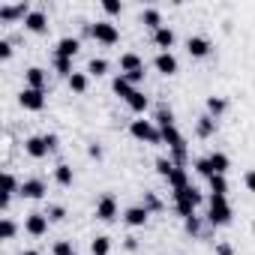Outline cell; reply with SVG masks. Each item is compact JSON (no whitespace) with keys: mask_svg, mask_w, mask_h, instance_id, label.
<instances>
[{"mask_svg":"<svg viewBox=\"0 0 255 255\" xmlns=\"http://www.w3.org/2000/svg\"><path fill=\"white\" fill-rule=\"evenodd\" d=\"M174 204H177V213L183 219H189V216H195V207L201 204V192L195 186H183L174 192Z\"/></svg>","mask_w":255,"mask_h":255,"instance_id":"cell-1","label":"cell"},{"mask_svg":"<svg viewBox=\"0 0 255 255\" xmlns=\"http://www.w3.org/2000/svg\"><path fill=\"white\" fill-rule=\"evenodd\" d=\"M129 132L138 138V141H147V144H162V129L153 123V120H132Z\"/></svg>","mask_w":255,"mask_h":255,"instance_id":"cell-2","label":"cell"},{"mask_svg":"<svg viewBox=\"0 0 255 255\" xmlns=\"http://www.w3.org/2000/svg\"><path fill=\"white\" fill-rule=\"evenodd\" d=\"M210 225H228L231 222V204L225 195H210V210H207Z\"/></svg>","mask_w":255,"mask_h":255,"instance_id":"cell-3","label":"cell"},{"mask_svg":"<svg viewBox=\"0 0 255 255\" xmlns=\"http://www.w3.org/2000/svg\"><path fill=\"white\" fill-rule=\"evenodd\" d=\"M90 36H93L96 42H102V45H117V42H120V30H117L111 21H96V24H90Z\"/></svg>","mask_w":255,"mask_h":255,"instance_id":"cell-4","label":"cell"},{"mask_svg":"<svg viewBox=\"0 0 255 255\" xmlns=\"http://www.w3.org/2000/svg\"><path fill=\"white\" fill-rule=\"evenodd\" d=\"M18 102H21V108H27V111H42V108H45V90L24 87V90L18 93Z\"/></svg>","mask_w":255,"mask_h":255,"instance_id":"cell-5","label":"cell"},{"mask_svg":"<svg viewBox=\"0 0 255 255\" xmlns=\"http://www.w3.org/2000/svg\"><path fill=\"white\" fill-rule=\"evenodd\" d=\"M96 219H99V222H114V219H117V198H114L111 192L96 201Z\"/></svg>","mask_w":255,"mask_h":255,"instance_id":"cell-6","label":"cell"},{"mask_svg":"<svg viewBox=\"0 0 255 255\" xmlns=\"http://www.w3.org/2000/svg\"><path fill=\"white\" fill-rule=\"evenodd\" d=\"M33 9L27 6V3H15V6H6V3H0V21H6V24H12V21H24L27 15H30Z\"/></svg>","mask_w":255,"mask_h":255,"instance_id":"cell-7","label":"cell"},{"mask_svg":"<svg viewBox=\"0 0 255 255\" xmlns=\"http://www.w3.org/2000/svg\"><path fill=\"white\" fill-rule=\"evenodd\" d=\"M48 216L45 213H30L27 219H24V231L27 234H33V237H42V234H48Z\"/></svg>","mask_w":255,"mask_h":255,"instance_id":"cell-8","label":"cell"},{"mask_svg":"<svg viewBox=\"0 0 255 255\" xmlns=\"http://www.w3.org/2000/svg\"><path fill=\"white\" fill-rule=\"evenodd\" d=\"M147 216H150V210H147L144 204H135V207H126L123 222L132 225V228H141V225H147Z\"/></svg>","mask_w":255,"mask_h":255,"instance_id":"cell-9","label":"cell"},{"mask_svg":"<svg viewBox=\"0 0 255 255\" xmlns=\"http://www.w3.org/2000/svg\"><path fill=\"white\" fill-rule=\"evenodd\" d=\"M24 150H27V156H33V159H42V156L51 153V147L45 144V135H30V138L24 141Z\"/></svg>","mask_w":255,"mask_h":255,"instance_id":"cell-10","label":"cell"},{"mask_svg":"<svg viewBox=\"0 0 255 255\" xmlns=\"http://www.w3.org/2000/svg\"><path fill=\"white\" fill-rule=\"evenodd\" d=\"M141 69H144V60L135 51L120 54V75H132V72H141Z\"/></svg>","mask_w":255,"mask_h":255,"instance_id":"cell-11","label":"cell"},{"mask_svg":"<svg viewBox=\"0 0 255 255\" xmlns=\"http://www.w3.org/2000/svg\"><path fill=\"white\" fill-rule=\"evenodd\" d=\"M153 66H156V72H162V75H174V72H177V57H174L171 51H159V54L153 57Z\"/></svg>","mask_w":255,"mask_h":255,"instance_id":"cell-12","label":"cell"},{"mask_svg":"<svg viewBox=\"0 0 255 255\" xmlns=\"http://www.w3.org/2000/svg\"><path fill=\"white\" fill-rule=\"evenodd\" d=\"M24 27H27L30 33H45V30H48V15H45L42 9H33V12L24 18Z\"/></svg>","mask_w":255,"mask_h":255,"instance_id":"cell-13","label":"cell"},{"mask_svg":"<svg viewBox=\"0 0 255 255\" xmlns=\"http://www.w3.org/2000/svg\"><path fill=\"white\" fill-rule=\"evenodd\" d=\"M78 48H81V42H78L75 36H63V39L57 42V48H54V57H66V60H72V57L78 54Z\"/></svg>","mask_w":255,"mask_h":255,"instance_id":"cell-14","label":"cell"},{"mask_svg":"<svg viewBox=\"0 0 255 255\" xmlns=\"http://www.w3.org/2000/svg\"><path fill=\"white\" fill-rule=\"evenodd\" d=\"M186 51L192 57H207L210 54V39L207 36H189L186 39Z\"/></svg>","mask_w":255,"mask_h":255,"instance_id":"cell-15","label":"cell"},{"mask_svg":"<svg viewBox=\"0 0 255 255\" xmlns=\"http://www.w3.org/2000/svg\"><path fill=\"white\" fill-rule=\"evenodd\" d=\"M21 195H24V198H30V201H39V198L45 195V183H42L39 177H30V180H24V183H21Z\"/></svg>","mask_w":255,"mask_h":255,"instance_id":"cell-16","label":"cell"},{"mask_svg":"<svg viewBox=\"0 0 255 255\" xmlns=\"http://www.w3.org/2000/svg\"><path fill=\"white\" fill-rule=\"evenodd\" d=\"M24 78H27V87H33V90H45V84H48V72L39 66H30L24 72Z\"/></svg>","mask_w":255,"mask_h":255,"instance_id":"cell-17","label":"cell"},{"mask_svg":"<svg viewBox=\"0 0 255 255\" xmlns=\"http://www.w3.org/2000/svg\"><path fill=\"white\" fill-rule=\"evenodd\" d=\"M174 30L171 27H159L156 33H153V45L159 48V51H171V45H174Z\"/></svg>","mask_w":255,"mask_h":255,"instance_id":"cell-18","label":"cell"},{"mask_svg":"<svg viewBox=\"0 0 255 255\" xmlns=\"http://www.w3.org/2000/svg\"><path fill=\"white\" fill-rule=\"evenodd\" d=\"M111 90H114L120 99H129V96H132L138 87H132L129 81H126V75H114V81H111Z\"/></svg>","mask_w":255,"mask_h":255,"instance_id":"cell-19","label":"cell"},{"mask_svg":"<svg viewBox=\"0 0 255 255\" xmlns=\"http://www.w3.org/2000/svg\"><path fill=\"white\" fill-rule=\"evenodd\" d=\"M207 162H210L213 174H225V171H228V165H231V162H228V156H225V153H219V150H213V153L207 156Z\"/></svg>","mask_w":255,"mask_h":255,"instance_id":"cell-20","label":"cell"},{"mask_svg":"<svg viewBox=\"0 0 255 255\" xmlns=\"http://www.w3.org/2000/svg\"><path fill=\"white\" fill-rule=\"evenodd\" d=\"M165 180H168V186H171L174 192H177V189H183V186H189V177H186V168H177V165H174V171H171V174H168Z\"/></svg>","mask_w":255,"mask_h":255,"instance_id":"cell-21","label":"cell"},{"mask_svg":"<svg viewBox=\"0 0 255 255\" xmlns=\"http://www.w3.org/2000/svg\"><path fill=\"white\" fill-rule=\"evenodd\" d=\"M195 129H198L201 138H210V135L216 132V120H213L210 114H204V117H198V126H195Z\"/></svg>","mask_w":255,"mask_h":255,"instance_id":"cell-22","label":"cell"},{"mask_svg":"<svg viewBox=\"0 0 255 255\" xmlns=\"http://www.w3.org/2000/svg\"><path fill=\"white\" fill-rule=\"evenodd\" d=\"M141 21H144V24H147L153 33H156L159 27H165V24H162V15H159V9H144V12H141Z\"/></svg>","mask_w":255,"mask_h":255,"instance_id":"cell-23","label":"cell"},{"mask_svg":"<svg viewBox=\"0 0 255 255\" xmlns=\"http://www.w3.org/2000/svg\"><path fill=\"white\" fill-rule=\"evenodd\" d=\"M225 108H228V102H225L222 96H210V99H207V114H210L213 120H216V117H222V114H225Z\"/></svg>","mask_w":255,"mask_h":255,"instance_id":"cell-24","label":"cell"},{"mask_svg":"<svg viewBox=\"0 0 255 255\" xmlns=\"http://www.w3.org/2000/svg\"><path fill=\"white\" fill-rule=\"evenodd\" d=\"M126 105H129L132 111H138V114H141V111H147V105H150V99H147V96H144L141 90H135V93H132L129 99H126Z\"/></svg>","mask_w":255,"mask_h":255,"instance_id":"cell-25","label":"cell"},{"mask_svg":"<svg viewBox=\"0 0 255 255\" xmlns=\"http://www.w3.org/2000/svg\"><path fill=\"white\" fill-rule=\"evenodd\" d=\"M66 84H69L72 93H84V90H87V75H84V72H72V75L66 78Z\"/></svg>","mask_w":255,"mask_h":255,"instance_id":"cell-26","label":"cell"},{"mask_svg":"<svg viewBox=\"0 0 255 255\" xmlns=\"http://www.w3.org/2000/svg\"><path fill=\"white\" fill-rule=\"evenodd\" d=\"M90 252H93V255H108V252H111V240H108L105 234L93 237V240H90Z\"/></svg>","mask_w":255,"mask_h":255,"instance_id":"cell-27","label":"cell"},{"mask_svg":"<svg viewBox=\"0 0 255 255\" xmlns=\"http://www.w3.org/2000/svg\"><path fill=\"white\" fill-rule=\"evenodd\" d=\"M54 180H57L60 186H72V168H69L66 162H60V165L54 168Z\"/></svg>","mask_w":255,"mask_h":255,"instance_id":"cell-28","label":"cell"},{"mask_svg":"<svg viewBox=\"0 0 255 255\" xmlns=\"http://www.w3.org/2000/svg\"><path fill=\"white\" fill-rule=\"evenodd\" d=\"M207 180H210V192H213V195H225V192H228L225 174H213V177H207Z\"/></svg>","mask_w":255,"mask_h":255,"instance_id":"cell-29","label":"cell"},{"mask_svg":"<svg viewBox=\"0 0 255 255\" xmlns=\"http://www.w3.org/2000/svg\"><path fill=\"white\" fill-rule=\"evenodd\" d=\"M87 72H90V75H105V72H108V60H105V57H90Z\"/></svg>","mask_w":255,"mask_h":255,"instance_id":"cell-30","label":"cell"},{"mask_svg":"<svg viewBox=\"0 0 255 255\" xmlns=\"http://www.w3.org/2000/svg\"><path fill=\"white\" fill-rule=\"evenodd\" d=\"M171 123H174V114H171V108L159 105V111H156V126L162 129V126H171Z\"/></svg>","mask_w":255,"mask_h":255,"instance_id":"cell-31","label":"cell"},{"mask_svg":"<svg viewBox=\"0 0 255 255\" xmlns=\"http://www.w3.org/2000/svg\"><path fill=\"white\" fill-rule=\"evenodd\" d=\"M15 231H18V228H15V222H12L9 216H3V222H0V237H3V240H12V237H15Z\"/></svg>","mask_w":255,"mask_h":255,"instance_id":"cell-32","label":"cell"},{"mask_svg":"<svg viewBox=\"0 0 255 255\" xmlns=\"http://www.w3.org/2000/svg\"><path fill=\"white\" fill-rule=\"evenodd\" d=\"M54 69H57L60 75H66V78L75 72V69H72V60H66V57H54Z\"/></svg>","mask_w":255,"mask_h":255,"instance_id":"cell-33","label":"cell"},{"mask_svg":"<svg viewBox=\"0 0 255 255\" xmlns=\"http://www.w3.org/2000/svg\"><path fill=\"white\" fill-rule=\"evenodd\" d=\"M171 171H174V162L165 159V156H159V159H156V174H159V177H168Z\"/></svg>","mask_w":255,"mask_h":255,"instance_id":"cell-34","label":"cell"},{"mask_svg":"<svg viewBox=\"0 0 255 255\" xmlns=\"http://www.w3.org/2000/svg\"><path fill=\"white\" fill-rule=\"evenodd\" d=\"M195 171H198V174H204V177H213V168H210L207 156H204V159H195Z\"/></svg>","mask_w":255,"mask_h":255,"instance_id":"cell-35","label":"cell"},{"mask_svg":"<svg viewBox=\"0 0 255 255\" xmlns=\"http://www.w3.org/2000/svg\"><path fill=\"white\" fill-rule=\"evenodd\" d=\"M144 207L147 210H159L162 207V201L156 198V192H144Z\"/></svg>","mask_w":255,"mask_h":255,"instance_id":"cell-36","label":"cell"},{"mask_svg":"<svg viewBox=\"0 0 255 255\" xmlns=\"http://www.w3.org/2000/svg\"><path fill=\"white\" fill-rule=\"evenodd\" d=\"M45 216H48V219H51V222H60V219H63V216H66V210H63V207H60V204H51V207H48V213H45Z\"/></svg>","mask_w":255,"mask_h":255,"instance_id":"cell-37","label":"cell"},{"mask_svg":"<svg viewBox=\"0 0 255 255\" xmlns=\"http://www.w3.org/2000/svg\"><path fill=\"white\" fill-rule=\"evenodd\" d=\"M102 9H105L108 15H120V12H123V3H117V0H105Z\"/></svg>","mask_w":255,"mask_h":255,"instance_id":"cell-38","label":"cell"},{"mask_svg":"<svg viewBox=\"0 0 255 255\" xmlns=\"http://www.w3.org/2000/svg\"><path fill=\"white\" fill-rule=\"evenodd\" d=\"M54 255H75V252H72V243H69V240L54 243Z\"/></svg>","mask_w":255,"mask_h":255,"instance_id":"cell-39","label":"cell"},{"mask_svg":"<svg viewBox=\"0 0 255 255\" xmlns=\"http://www.w3.org/2000/svg\"><path fill=\"white\" fill-rule=\"evenodd\" d=\"M183 225H186V231H189V234H198V231H201V222H198V216H189V219H183Z\"/></svg>","mask_w":255,"mask_h":255,"instance_id":"cell-40","label":"cell"},{"mask_svg":"<svg viewBox=\"0 0 255 255\" xmlns=\"http://www.w3.org/2000/svg\"><path fill=\"white\" fill-rule=\"evenodd\" d=\"M0 57H3V60L12 57V42L9 39H0Z\"/></svg>","mask_w":255,"mask_h":255,"instance_id":"cell-41","label":"cell"},{"mask_svg":"<svg viewBox=\"0 0 255 255\" xmlns=\"http://www.w3.org/2000/svg\"><path fill=\"white\" fill-rule=\"evenodd\" d=\"M243 183H246V189H249V192H255V168H249V171L243 174Z\"/></svg>","mask_w":255,"mask_h":255,"instance_id":"cell-42","label":"cell"},{"mask_svg":"<svg viewBox=\"0 0 255 255\" xmlns=\"http://www.w3.org/2000/svg\"><path fill=\"white\" fill-rule=\"evenodd\" d=\"M87 153H90V159H102V147H99V144H90Z\"/></svg>","mask_w":255,"mask_h":255,"instance_id":"cell-43","label":"cell"},{"mask_svg":"<svg viewBox=\"0 0 255 255\" xmlns=\"http://www.w3.org/2000/svg\"><path fill=\"white\" fill-rule=\"evenodd\" d=\"M216 255H234V249L228 243H216Z\"/></svg>","mask_w":255,"mask_h":255,"instance_id":"cell-44","label":"cell"},{"mask_svg":"<svg viewBox=\"0 0 255 255\" xmlns=\"http://www.w3.org/2000/svg\"><path fill=\"white\" fill-rule=\"evenodd\" d=\"M123 246L129 249V252H135V249H138V240H135V237H126V243H123Z\"/></svg>","mask_w":255,"mask_h":255,"instance_id":"cell-45","label":"cell"},{"mask_svg":"<svg viewBox=\"0 0 255 255\" xmlns=\"http://www.w3.org/2000/svg\"><path fill=\"white\" fill-rule=\"evenodd\" d=\"M45 144H48V147L54 150V147H57V135H45Z\"/></svg>","mask_w":255,"mask_h":255,"instance_id":"cell-46","label":"cell"},{"mask_svg":"<svg viewBox=\"0 0 255 255\" xmlns=\"http://www.w3.org/2000/svg\"><path fill=\"white\" fill-rule=\"evenodd\" d=\"M21 255H42V252H36V249H24Z\"/></svg>","mask_w":255,"mask_h":255,"instance_id":"cell-47","label":"cell"}]
</instances>
